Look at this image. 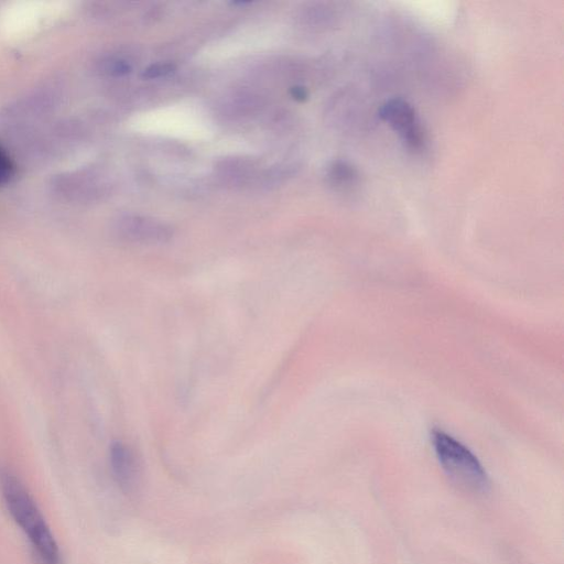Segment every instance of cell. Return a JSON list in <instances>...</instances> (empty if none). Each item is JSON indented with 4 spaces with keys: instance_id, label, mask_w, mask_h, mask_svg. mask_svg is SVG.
Returning <instances> with one entry per match:
<instances>
[{
    "instance_id": "6da1fadb",
    "label": "cell",
    "mask_w": 564,
    "mask_h": 564,
    "mask_svg": "<svg viewBox=\"0 0 564 564\" xmlns=\"http://www.w3.org/2000/svg\"><path fill=\"white\" fill-rule=\"evenodd\" d=\"M0 496L37 564H63L57 541L40 507L22 480L8 469L0 470Z\"/></svg>"
},
{
    "instance_id": "277c9868",
    "label": "cell",
    "mask_w": 564,
    "mask_h": 564,
    "mask_svg": "<svg viewBox=\"0 0 564 564\" xmlns=\"http://www.w3.org/2000/svg\"><path fill=\"white\" fill-rule=\"evenodd\" d=\"M109 466L117 486L126 494L137 490L141 468L139 458L127 443L113 441L109 447Z\"/></svg>"
},
{
    "instance_id": "ba28073f",
    "label": "cell",
    "mask_w": 564,
    "mask_h": 564,
    "mask_svg": "<svg viewBox=\"0 0 564 564\" xmlns=\"http://www.w3.org/2000/svg\"><path fill=\"white\" fill-rule=\"evenodd\" d=\"M174 69H175V66L170 63L153 64L143 70L142 76L144 78L164 77V76L172 74L174 72Z\"/></svg>"
},
{
    "instance_id": "52a82bcc",
    "label": "cell",
    "mask_w": 564,
    "mask_h": 564,
    "mask_svg": "<svg viewBox=\"0 0 564 564\" xmlns=\"http://www.w3.org/2000/svg\"><path fill=\"white\" fill-rule=\"evenodd\" d=\"M15 175V164L9 153L0 145V187L9 184Z\"/></svg>"
},
{
    "instance_id": "8992f818",
    "label": "cell",
    "mask_w": 564,
    "mask_h": 564,
    "mask_svg": "<svg viewBox=\"0 0 564 564\" xmlns=\"http://www.w3.org/2000/svg\"><path fill=\"white\" fill-rule=\"evenodd\" d=\"M329 178L336 186H350L358 181V173L351 165L338 161L330 166Z\"/></svg>"
},
{
    "instance_id": "7a4b0ae2",
    "label": "cell",
    "mask_w": 564,
    "mask_h": 564,
    "mask_svg": "<svg viewBox=\"0 0 564 564\" xmlns=\"http://www.w3.org/2000/svg\"><path fill=\"white\" fill-rule=\"evenodd\" d=\"M431 440L442 469L453 482L470 492L488 491V474L468 447L438 429L433 430Z\"/></svg>"
},
{
    "instance_id": "9c48e42d",
    "label": "cell",
    "mask_w": 564,
    "mask_h": 564,
    "mask_svg": "<svg viewBox=\"0 0 564 564\" xmlns=\"http://www.w3.org/2000/svg\"><path fill=\"white\" fill-rule=\"evenodd\" d=\"M105 70L113 76H122L130 73V65L122 59H109L105 64Z\"/></svg>"
},
{
    "instance_id": "3957f363",
    "label": "cell",
    "mask_w": 564,
    "mask_h": 564,
    "mask_svg": "<svg viewBox=\"0 0 564 564\" xmlns=\"http://www.w3.org/2000/svg\"><path fill=\"white\" fill-rule=\"evenodd\" d=\"M379 117L395 131L411 150H420L424 131L415 109L404 99L392 98L379 109Z\"/></svg>"
},
{
    "instance_id": "5b68a950",
    "label": "cell",
    "mask_w": 564,
    "mask_h": 564,
    "mask_svg": "<svg viewBox=\"0 0 564 564\" xmlns=\"http://www.w3.org/2000/svg\"><path fill=\"white\" fill-rule=\"evenodd\" d=\"M119 232L128 240L141 243H161L167 241L171 229L153 219L130 216L119 224Z\"/></svg>"
},
{
    "instance_id": "30bf717a",
    "label": "cell",
    "mask_w": 564,
    "mask_h": 564,
    "mask_svg": "<svg viewBox=\"0 0 564 564\" xmlns=\"http://www.w3.org/2000/svg\"><path fill=\"white\" fill-rule=\"evenodd\" d=\"M292 96L297 100H304L307 96L306 91L302 87H293L292 88Z\"/></svg>"
}]
</instances>
